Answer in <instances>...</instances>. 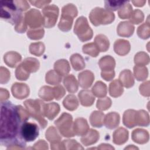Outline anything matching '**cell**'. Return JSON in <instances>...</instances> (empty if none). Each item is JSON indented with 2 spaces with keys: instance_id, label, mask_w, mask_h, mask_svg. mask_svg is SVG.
I'll return each mask as SVG.
<instances>
[{
  "instance_id": "cell-1",
  "label": "cell",
  "mask_w": 150,
  "mask_h": 150,
  "mask_svg": "<svg viewBox=\"0 0 150 150\" xmlns=\"http://www.w3.org/2000/svg\"><path fill=\"white\" fill-rule=\"evenodd\" d=\"M23 122L18 105L9 101L1 102L0 142L2 145L25 147L26 141L21 135V126Z\"/></svg>"
},
{
  "instance_id": "cell-2",
  "label": "cell",
  "mask_w": 150,
  "mask_h": 150,
  "mask_svg": "<svg viewBox=\"0 0 150 150\" xmlns=\"http://www.w3.org/2000/svg\"><path fill=\"white\" fill-rule=\"evenodd\" d=\"M1 18L12 25H16L23 18L22 11L14 1H1Z\"/></svg>"
},
{
  "instance_id": "cell-3",
  "label": "cell",
  "mask_w": 150,
  "mask_h": 150,
  "mask_svg": "<svg viewBox=\"0 0 150 150\" xmlns=\"http://www.w3.org/2000/svg\"><path fill=\"white\" fill-rule=\"evenodd\" d=\"M24 104L32 118L39 121L42 128H45L47 122L43 117L44 103L39 100H28L24 102Z\"/></svg>"
},
{
  "instance_id": "cell-4",
  "label": "cell",
  "mask_w": 150,
  "mask_h": 150,
  "mask_svg": "<svg viewBox=\"0 0 150 150\" xmlns=\"http://www.w3.org/2000/svg\"><path fill=\"white\" fill-rule=\"evenodd\" d=\"M114 18L115 16L112 12L101 8L93 9L90 14V21L95 26L109 24L114 21Z\"/></svg>"
},
{
  "instance_id": "cell-5",
  "label": "cell",
  "mask_w": 150,
  "mask_h": 150,
  "mask_svg": "<svg viewBox=\"0 0 150 150\" xmlns=\"http://www.w3.org/2000/svg\"><path fill=\"white\" fill-rule=\"evenodd\" d=\"M74 32L83 42L90 40L93 36V31L88 25L86 18L83 16L79 18L76 21Z\"/></svg>"
},
{
  "instance_id": "cell-6",
  "label": "cell",
  "mask_w": 150,
  "mask_h": 150,
  "mask_svg": "<svg viewBox=\"0 0 150 150\" xmlns=\"http://www.w3.org/2000/svg\"><path fill=\"white\" fill-rule=\"evenodd\" d=\"M54 124L64 137H71L75 135L72 130V117L71 115L65 112L63 113L54 122Z\"/></svg>"
},
{
  "instance_id": "cell-7",
  "label": "cell",
  "mask_w": 150,
  "mask_h": 150,
  "mask_svg": "<svg viewBox=\"0 0 150 150\" xmlns=\"http://www.w3.org/2000/svg\"><path fill=\"white\" fill-rule=\"evenodd\" d=\"M39 134L38 125L34 122L25 121L21 126V135L26 142H31L36 139Z\"/></svg>"
},
{
  "instance_id": "cell-8",
  "label": "cell",
  "mask_w": 150,
  "mask_h": 150,
  "mask_svg": "<svg viewBox=\"0 0 150 150\" xmlns=\"http://www.w3.org/2000/svg\"><path fill=\"white\" fill-rule=\"evenodd\" d=\"M44 15V26L46 28H51L54 26L59 14L57 6L52 5L46 6L43 9Z\"/></svg>"
},
{
  "instance_id": "cell-9",
  "label": "cell",
  "mask_w": 150,
  "mask_h": 150,
  "mask_svg": "<svg viewBox=\"0 0 150 150\" xmlns=\"http://www.w3.org/2000/svg\"><path fill=\"white\" fill-rule=\"evenodd\" d=\"M40 15V13L39 11L35 9H32L25 15L26 21L30 27L35 28L37 26H41L44 24V20L43 19H35Z\"/></svg>"
},
{
  "instance_id": "cell-10",
  "label": "cell",
  "mask_w": 150,
  "mask_h": 150,
  "mask_svg": "<svg viewBox=\"0 0 150 150\" xmlns=\"http://www.w3.org/2000/svg\"><path fill=\"white\" fill-rule=\"evenodd\" d=\"M4 62L11 67H15L17 63L21 60V56L15 52H9L4 57Z\"/></svg>"
},
{
  "instance_id": "cell-11",
  "label": "cell",
  "mask_w": 150,
  "mask_h": 150,
  "mask_svg": "<svg viewBox=\"0 0 150 150\" xmlns=\"http://www.w3.org/2000/svg\"><path fill=\"white\" fill-rule=\"evenodd\" d=\"M99 65L103 72L112 71L115 67V60L110 56H105L100 60Z\"/></svg>"
},
{
  "instance_id": "cell-12",
  "label": "cell",
  "mask_w": 150,
  "mask_h": 150,
  "mask_svg": "<svg viewBox=\"0 0 150 150\" xmlns=\"http://www.w3.org/2000/svg\"><path fill=\"white\" fill-rule=\"evenodd\" d=\"M134 27L128 22H120L117 29L118 35L121 36L129 37L132 35Z\"/></svg>"
},
{
  "instance_id": "cell-13",
  "label": "cell",
  "mask_w": 150,
  "mask_h": 150,
  "mask_svg": "<svg viewBox=\"0 0 150 150\" xmlns=\"http://www.w3.org/2000/svg\"><path fill=\"white\" fill-rule=\"evenodd\" d=\"M128 131L123 128H120L115 131L113 135V141L115 144L120 145L124 144L128 139Z\"/></svg>"
},
{
  "instance_id": "cell-14",
  "label": "cell",
  "mask_w": 150,
  "mask_h": 150,
  "mask_svg": "<svg viewBox=\"0 0 150 150\" xmlns=\"http://www.w3.org/2000/svg\"><path fill=\"white\" fill-rule=\"evenodd\" d=\"M79 77L85 79V80H79L80 86L83 88H88L91 86L94 79L93 74L90 71H85L79 74Z\"/></svg>"
},
{
  "instance_id": "cell-15",
  "label": "cell",
  "mask_w": 150,
  "mask_h": 150,
  "mask_svg": "<svg viewBox=\"0 0 150 150\" xmlns=\"http://www.w3.org/2000/svg\"><path fill=\"white\" fill-rule=\"evenodd\" d=\"M120 122V115L115 112H110L107 114L105 119V125L109 129L115 128Z\"/></svg>"
},
{
  "instance_id": "cell-16",
  "label": "cell",
  "mask_w": 150,
  "mask_h": 150,
  "mask_svg": "<svg viewBox=\"0 0 150 150\" xmlns=\"http://www.w3.org/2000/svg\"><path fill=\"white\" fill-rule=\"evenodd\" d=\"M79 97L81 104L84 106H90L94 101V97H93L91 92L88 90H81L79 93Z\"/></svg>"
},
{
  "instance_id": "cell-17",
  "label": "cell",
  "mask_w": 150,
  "mask_h": 150,
  "mask_svg": "<svg viewBox=\"0 0 150 150\" xmlns=\"http://www.w3.org/2000/svg\"><path fill=\"white\" fill-rule=\"evenodd\" d=\"M60 110L59 105L55 103H49L47 104H44L43 107V115L46 116L49 120H51V112H52V114L53 117L57 115Z\"/></svg>"
},
{
  "instance_id": "cell-18",
  "label": "cell",
  "mask_w": 150,
  "mask_h": 150,
  "mask_svg": "<svg viewBox=\"0 0 150 150\" xmlns=\"http://www.w3.org/2000/svg\"><path fill=\"white\" fill-rule=\"evenodd\" d=\"M129 45V42L125 40H117L114 43V50L116 53L120 55H125L129 52L130 47H123Z\"/></svg>"
},
{
  "instance_id": "cell-19",
  "label": "cell",
  "mask_w": 150,
  "mask_h": 150,
  "mask_svg": "<svg viewBox=\"0 0 150 150\" xmlns=\"http://www.w3.org/2000/svg\"><path fill=\"white\" fill-rule=\"evenodd\" d=\"M63 83L69 93H75L78 89L77 82L76 78L72 75H69L64 79Z\"/></svg>"
},
{
  "instance_id": "cell-20",
  "label": "cell",
  "mask_w": 150,
  "mask_h": 150,
  "mask_svg": "<svg viewBox=\"0 0 150 150\" xmlns=\"http://www.w3.org/2000/svg\"><path fill=\"white\" fill-rule=\"evenodd\" d=\"M98 138L99 134L97 132V131L90 129V132L87 135H84L81 138V141L83 144L87 146L96 143Z\"/></svg>"
},
{
  "instance_id": "cell-21",
  "label": "cell",
  "mask_w": 150,
  "mask_h": 150,
  "mask_svg": "<svg viewBox=\"0 0 150 150\" xmlns=\"http://www.w3.org/2000/svg\"><path fill=\"white\" fill-rule=\"evenodd\" d=\"M120 80L127 88H129L134 84V79L132 74L129 70H125L120 73Z\"/></svg>"
},
{
  "instance_id": "cell-22",
  "label": "cell",
  "mask_w": 150,
  "mask_h": 150,
  "mask_svg": "<svg viewBox=\"0 0 150 150\" xmlns=\"http://www.w3.org/2000/svg\"><path fill=\"white\" fill-rule=\"evenodd\" d=\"M95 42L97 44L98 48H99V50L102 52L107 51L109 48V40L104 35H98L96 36Z\"/></svg>"
},
{
  "instance_id": "cell-23",
  "label": "cell",
  "mask_w": 150,
  "mask_h": 150,
  "mask_svg": "<svg viewBox=\"0 0 150 150\" xmlns=\"http://www.w3.org/2000/svg\"><path fill=\"white\" fill-rule=\"evenodd\" d=\"M70 61L73 67L76 71L83 69L85 67L84 60L81 55L79 54H74L70 57Z\"/></svg>"
},
{
  "instance_id": "cell-24",
  "label": "cell",
  "mask_w": 150,
  "mask_h": 150,
  "mask_svg": "<svg viewBox=\"0 0 150 150\" xmlns=\"http://www.w3.org/2000/svg\"><path fill=\"white\" fill-rule=\"evenodd\" d=\"M109 92L110 94L114 97H118L122 94L123 88L121 87L120 83L117 80H115L110 83Z\"/></svg>"
},
{
  "instance_id": "cell-25",
  "label": "cell",
  "mask_w": 150,
  "mask_h": 150,
  "mask_svg": "<svg viewBox=\"0 0 150 150\" xmlns=\"http://www.w3.org/2000/svg\"><path fill=\"white\" fill-rule=\"evenodd\" d=\"M75 121L80 125V127H79L74 128V134L77 135H83L84 134L85 135L88 129L87 121L83 118H77Z\"/></svg>"
},
{
  "instance_id": "cell-26",
  "label": "cell",
  "mask_w": 150,
  "mask_h": 150,
  "mask_svg": "<svg viewBox=\"0 0 150 150\" xmlns=\"http://www.w3.org/2000/svg\"><path fill=\"white\" fill-rule=\"evenodd\" d=\"M63 105L69 110H76L78 106L77 100L74 95H69L63 101Z\"/></svg>"
},
{
  "instance_id": "cell-27",
  "label": "cell",
  "mask_w": 150,
  "mask_h": 150,
  "mask_svg": "<svg viewBox=\"0 0 150 150\" xmlns=\"http://www.w3.org/2000/svg\"><path fill=\"white\" fill-rule=\"evenodd\" d=\"M128 1H105L104 2L105 8L107 11H117L121 8Z\"/></svg>"
},
{
  "instance_id": "cell-28",
  "label": "cell",
  "mask_w": 150,
  "mask_h": 150,
  "mask_svg": "<svg viewBox=\"0 0 150 150\" xmlns=\"http://www.w3.org/2000/svg\"><path fill=\"white\" fill-rule=\"evenodd\" d=\"M92 91L94 94L98 97H101L105 96L107 93L106 86L104 83L101 81H97L95 86L93 87Z\"/></svg>"
},
{
  "instance_id": "cell-29",
  "label": "cell",
  "mask_w": 150,
  "mask_h": 150,
  "mask_svg": "<svg viewBox=\"0 0 150 150\" xmlns=\"http://www.w3.org/2000/svg\"><path fill=\"white\" fill-rule=\"evenodd\" d=\"M83 51L84 53L90 54L92 57H96L98 53L99 50L94 43H88L83 46Z\"/></svg>"
},
{
  "instance_id": "cell-30",
  "label": "cell",
  "mask_w": 150,
  "mask_h": 150,
  "mask_svg": "<svg viewBox=\"0 0 150 150\" xmlns=\"http://www.w3.org/2000/svg\"><path fill=\"white\" fill-rule=\"evenodd\" d=\"M104 117V114H103L101 112L97 111V115L96 118V114L94 112H93V113L90 115V122L93 126L96 127H101L102 126V119Z\"/></svg>"
},
{
  "instance_id": "cell-31",
  "label": "cell",
  "mask_w": 150,
  "mask_h": 150,
  "mask_svg": "<svg viewBox=\"0 0 150 150\" xmlns=\"http://www.w3.org/2000/svg\"><path fill=\"white\" fill-rule=\"evenodd\" d=\"M132 6L128 4V1L118 11V16L122 19H126L129 18L130 14H131Z\"/></svg>"
},
{
  "instance_id": "cell-32",
  "label": "cell",
  "mask_w": 150,
  "mask_h": 150,
  "mask_svg": "<svg viewBox=\"0 0 150 150\" xmlns=\"http://www.w3.org/2000/svg\"><path fill=\"white\" fill-rule=\"evenodd\" d=\"M61 60V63H62V66H60L59 64H57L56 63H55L54 67V69L56 70V71H57L59 73H60V71L61 70V72L60 74L62 76H63L64 74H67L69 72L70 67H69V63H67L64 66H63L64 64V63H66V62L67 61L66 60Z\"/></svg>"
},
{
  "instance_id": "cell-33",
  "label": "cell",
  "mask_w": 150,
  "mask_h": 150,
  "mask_svg": "<svg viewBox=\"0 0 150 150\" xmlns=\"http://www.w3.org/2000/svg\"><path fill=\"white\" fill-rule=\"evenodd\" d=\"M16 77L20 80H26L29 76V72L23 70V67L21 64L19 65L15 71Z\"/></svg>"
},
{
  "instance_id": "cell-34",
  "label": "cell",
  "mask_w": 150,
  "mask_h": 150,
  "mask_svg": "<svg viewBox=\"0 0 150 150\" xmlns=\"http://www.w3.org/2000/svg\"><path fill=\"white\" fill-rule=\"evenodd\" d=\"M29 50H30V52L32 54L40 56L43 53V51L45 50V46H44V45L42 44L38 48V47H36L34 43H32L30 45Z\"/></svg>"
},
{
  "instance_id": "cell-35",
  "label": "cell",
  "mask_w": 150,
  "mask_h": 150,
  "mask_svg": "<svg viewBox=\"0 0 150 150\" xmlns=\"http://www.w3.org/2000/svg\"><path fill=\"white\" fill-rule=\"evenodd\" d=\"M54 79V84H57L60 82L61 81V78L60 76H58V74H55V73L53 71H49L47 74L46 76V80L50 79Z\"/></svg>"
},
{
  "instance_id": "cell-36",
  "label": "cell",
  "mask_w": 150,
  "mask_h": 150,
  "mask_svg": "<svg viewBox=\"0 0 150 150\" xmlns=\"http://www.w3.org/2000/svg\"><path fill=\"white\" fill-rule=\"evenodd\" d=\"M15 30L19 33H23L24 32L26 29V26L25 25V23H24L23 18H22L21 21L16 25L15 26Z\"/></svg>"
},
{
  "instance_id": "cell-37",
  "label": "cell",
  "mask_w": 150,
  "mask_h": 150,
  "mask_svg": "<svg viewBox=\"0 0 150 150\" xmlns=\"http://www.w3.org/2000/svg\"><path fill=\"white\" fill-rule=\"evenodd\" d=\"M53 90L55 92H56V94L54 97H55L56 99L57 100H60V98H62L64 94V93H65L64 90L63 88V87L61 86H59L57 87L53 88Z\"/></svg>"
}]
</instances>
